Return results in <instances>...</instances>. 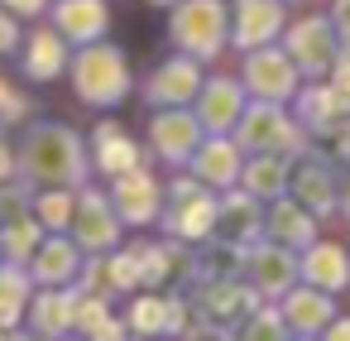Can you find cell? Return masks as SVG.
I'll list each match as a JSON object with an SVG mask.
<instances>
[{"label":"cell","instance_id":"9","mask_svg":"<svg viewBox=\"0 0 350 341\" xmlns=\"http://www.w3.org/2000/svg\"><path fill=\"white\" fill-rule=\"evenodd\" d=\"M230 111H240V97H235L230 82H216V87L206 92V121L221 125V121H230Z\"/></svg>","mask_w":350,"mask_h":341},{"label":"cell","instance_id":"7","mask_svg":"<svg viewBox=\"0 0 350 341\" xmlns=\"http://www.w3.org/2000/svg\"><path fill=\"white\" fill-rule=\"evenodd\" d=\"M293 53L302 68H326L331 63V29L326 25H302L293 34Z\"/></svg>","mask_w":350,"mask_h":341},{"label":"cell","instance_id":"5","mask_svg":"<svg viewBox=\"0 0 350 341\" xmlns=\"http://www.w3.org/2000/svg\"><path fill=\"white\" fill-rule=\"evenodd\" d=\"M250 87H254L259 97H288L293 68H288L283 58H273V53H254V58H250Z\"/></svg>","mask_w":350,"mask_h":341},{"label":"cell","instance_id":"6","mask_svg":"<svg viewBox=\"0 0 350 341\" xmlns=\"http://www.w3.org/2000/svg\"><path fill=\"white\" fill-rule=\"evenodd\" d=\"M197 92V68L192 63H168L163 73H154V82H149V97L159 101H183V97H192Z\"/></svg>","mask_w":350,"mask_h":341},{"label":"cell","instance_id":"11","mask_svg":"<svg viewBox=\"0 0 350 341\" xmlns=\"http://www.w3.org/2000/svg\"><path fill=\"white\" fill-rule=\"evenodd\" d=\"M10 44H15V25L0 15V49H10Z\"/></svg>","mask_w":350,"mask_h":341},{"label":"cell","instance_id":"12","mask_svg":"<svg viewBox=\"0 0 350 341\" xmlns=\"http://www.w3.org/2000/svg\"><path fill=\"white\" fill-rule=\"evenodd\" d=\"M336 87H340V97H345V101H350V63H345V68H340V77H336Z\"/></svg>","mask_w":350,"mask_h":341},{"label":"cell","instance_id":"3","mask_svg":"<svg viewBox=\"0 0 350 341\" xmlns=\"http://www.w3.org/2000/svg\"><path fill=\"white\" fill-rule=\"evenodd\" d=\"M278 5L273 0H240V15H235V44H264V39H273V29H278Z\"/></svg>","mask_w":350,"mask_h":341},{"label":"cell","instance_id":"1","mask_svg":"<svg viewBox=\"0 0 350 341\" xmlns=\"http://www.w3.org/2000/svg\"><path fill=\"white\" fill-rule=\"evenodd\" d=\"M173 39L197 53V58H211L221 44H226V10L216 5V0H192V5L178 10L173 20Z\"/></svg>","mask_w":350,"mask_h":341},{"label":"cell","instance_id":"2","mask_svg":"<svg viewBox=\"0 0 350 341\" xmlns=\"http://www.w3.org/2000/svg\"><path fill=\"white\" fill-rule=\"evenodd\" d=\"M77 92L87 101H116L125 92V63L116 49H92L77 58Z\"/></svg>","mask_w":350,"mask_h":341},{"label":"cell","instance_id":"10","mask_svg":"<svg viewBox=\"0 0 350 341\" xmlns=\"http://www.w3.org/2000/svg\"><path fill=\"white\" fill-rule=\"evenodd\" d=\"M336 25H340V34L350 39V0H340V5H336Z\"/></svg>","mask_w":350,"mask_h":341},{"label":"cell","instance_id":"8","mask_svg":"<svg viewBox=\"0 0 350 341\" xmlns=\"http://www.w3.org/2000/svg\"><path fill=\"white\" fill-rule=\"evenodd\" d=\"M58 68H63V44L53 34H39L29 44V77H53Z\"/></svg>","mask_w":350,"mask_h":341},{"label":"cell","instance_id":"13","mask_svg":"<svg viewBox=\"0 0 350 341\" xmlns=\"http://www.w3.org/2000/svg\"><path fill=\"white\" fill-rule=\"evenodd\" d=\"M10 5H15V10H25V15H34V10L44 5V0H10Z\"/></svg>","mask_w":350,"mask_h":341},{"label":"cell","instance_id":"4","mask_svg":"<svg viewBox=\"0 0 350 341\" xmlns=\"http://www.w3.org/2000/svg\"><path fill=\"white\" fill-rule=\"evenodd\" d=\"M58 25H63L72 39H96V34L106 29V10H101V0H63Z\"/></svg>","mask_w":350,"mask_h":341}]
</instances>
